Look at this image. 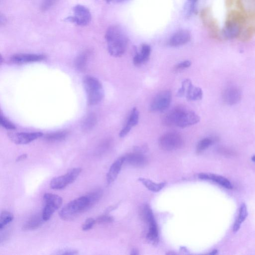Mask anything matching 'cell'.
<instances>
[{"instance_id":"obj_1","label":"cell","mask_w":255,"mask_h":255,"mask_svg":"<svg viewBox=\"0 0 255 255\" xmlns=\"http://www.w3.org/2000/svg\"><path fill=\"white\" fill-rule=\"evenodd\" d=\"M200 117L194 112L178 106L170 110L163 116V124L166 126L184 128L197 124Z\"/></svg>"},{"instance_id":"obj_2","label":"cell","mask_w":255,"mask_h":255,"mask_svg":"<svg viewBox=\"0 0 255 255\" xmlns=\"http://www.w3.org/2000/svg\"><path fill=\"white\" fill-rule=\"evenodd\" d=\"M105 38L108 50L114 57H120L125 52L128 39L123 29L118 25H114L107 29Z\"/></svg>"},{"instance_id":"obj_3","label":"cell","mask_w":255,"mask_h":255,"mask_svg":"<svg viewBox=\"0 0 255 255\" xmlns=\"http://www.w3.org/2000/svg\"><path fill=\"white\" fill-rule=\"evenodd\" d=\"M91 208L87 196H82L67 203L59 211V215L63 220L71 221Z\"/></svg>"},{"instance_id":"obj_4","label":"cell","mask_w":255,"mask_h":255,"mask_svg":"<svg viewBox=\"0 0 255 255\" xmlns=\"http://www.w3.org/2000/svg\"><path fill=\"white\" fill-rule=\"evenodd\" d=\"M83 85L89 105H96L102 100L104 96V89L98 79L87 75L83 78Z\"/></svg>"},{"instance_id":"obj_5","label":"cell","mask_w":255,"mask_h":255,"mask_svg":"<svg viewBox=\"0 0 255 255\" xmlns=\"http://www.w3.org/2000/svg\"><path fill=\"white\" fill-rule=\"evenodd\" d=\"M158 143L162 149L172 151L180 148L183 144V140L178 132L170 131L162 134L159 139Z\"/></svg>"},{"instance_id":"obj_6","label":"cell","mask_w":255,"mask_h":255,"mask_svg":"<svg viewBox=\"0 0 255 255\" xmlns=\"http://www.w3.org/2000/svg\"><path fill=\"white\" fill-rule=\"evenodd\" d=\"M82 171L80 167L73 168L65 174L53 178L50 182V187L52 189L61 190L74 182Z\"/></svg>"},{"instance_id":"obj_7","label":"cell","mask_w":255,"mask_h":255,"mask_svg":"<svg viewBox=\"0 0 255 255\" xmlns=\"http://www.w3.org/2000/svg\"><path fill=\"white\" fill-rule=\"evenodd\" d=\"M45 206L42 214L45 221H48L62 205L63 200L60 196L50 193H46L43 195Z\"/></svg>"},{"instance_id":"obj_8","label":"cell","mask_w":255,"mask_h":255,"mask_svg":"<svg viewBox=\"0 0 255 255\" xmlns=\"http://www.w3.org/2000/svg\"><path fill=\"white\" fill-rule=\"evenodd\" d=\"M172 100L170 90H164L158 93L152 99L149 110L152 112H163L167 110Z\"/></svg>"},{"instance_id":"obj_9","label":"cell","mask_w":255,"mask_h":255,"mask_svg":"<svg viewBox=\"0 0 255 255\" xmlns=\"http://www.w3.org/2000/svg\"><path fill=\"white\" fill-rule=\"evenodd\" d=\"M74 16L66 17L64 21L74 23L80 26L88 24L91 20L89 9L84 5L78 4L73 7Z\"/></svg>"},{"instance_id":"obj_10","label":"cell","mask_w":255,"mask_h":255,"mask_svg":"<svg viewBox=\"0 0 255 255\" xmlns=\"http://www.w3.org/2000/svg\"><path fill=\"white\" fill-rule=\"evenodd\" d=\"M232 14L229 17L223 28V35L226 38L232 39L240 35L242 30V19L240 16Z\"/></svg>"},{"instance_id":"obj_11","label":"cell","mask_w":255,"mask_h":255,"mask_svg":"<svg viewBox=\"0 0 255 255\" xmlns=\"http://www.w3.org/2000/svg\"><path fill=\"white\" fill-rule=\"evenodd\" d=\"M143 217L149 225L147 239L153 244L157 243L158 239V232L153 213L150 208H147L143 213Z\"/></svg>"},{"instance_id":"obj_12","label":"cell","mask_w":255,"mask_h":255,"mask_svg":"<svg viewBox=\"0 0 255 255\" xmlns=\"http://www.w3.org/2000/svg\"><path fill=\"white\" fill-rule=\"evenodd\" d=\"M42 135L43 133L41 132H12L8 135L11 141L17 144H27Z\"/></svg>"},{"instance_id":"obj_13","label":"cell","mask_w":255,"mask_h":255,"mask_svg":"<svg viewBox=\"0 0 255 255\" xmlns=\"http://www.w3.org/2000/svg\"><path fill=\"white\" fill-rule=\"evenodd\" d=\"M222 97L223 101L227 104L235 105L240 101L242 98V92L239 88L230 86L224 90Z\"/></svg>"},{"instance_id":"obj_14","label":"cell","mask_w":255,"mask_h":255,"mask_svg":"<svg viewBox=\"0 0 255 255\" xmlns=\"http://www.w3.org/2000/svg\"><path fill=\"white\" fill-rule=\"evenodd\" d=\"M183 83L185 85V95L188 100L197 101L202 99L203 93L200 88L194 86L189 79H185Z\"/></svg>"},{"instance_id":"obj_15","label":"cell","mask_w":255,"mask_h":255,"mask_svg":"<svg viewBox=\"0 0 255 255\" xmlns=\"http://www.w3.org/2000/svg\"><path fill=\"white\" fill-rule=\"evenodd\" d=\"M191 39V34L187 30H181L173 34L169 38L168 44L172 47H178L188 43Z\"/></svg>"},{"instance_id":"obj_16","label":"cell","mask_w":255,"mask_h":255,"mask_svg":"<svg viewBox=\"0 0 255 255\" xmlns=\"http://www.w3.org/2000/svg\"><path fill=\"white\" fill-rule=\"evenodd\" d=\"M139 116V112L137 108L136 107L133 108L128 119L126 124L119 133V136L121 137L126 136L130 131L131 128L138 124Z\"/></svg>"},{"instance_id":"obj_17","label":"cell","mask_w":255,"mask_h":255,"mask_svg":"<svg viewBox=\"0 0 255 255\" xmlns=\"http://www.w3.org/2000/svg\"><path fill=\"white\" fill-rule=\"evenodd\" d=\"M45 58V56L42 54H17L11 57V60L13 63L23 64L40 61Z\"/></svg>"},{"instance_id":"obj_18","label":"cell","mask_w":255,"mask_h":255,"mask_svg":"<svg viewBox=\"0 0 255 255\" xmlns=\"http://www.w3.org/2000/svg\"><path fill=\"white\" fill-rule=\"evenodd\" d=\"M125 162V157L118 158L111 166L107 174V181L108 184L113 182L117 178Z\"/></svg>"},{"instance_id":"obj_19","label":"cell","mask_w":255,"mask_h":255,"mask_svg":"<svg viewBox=\"0 0 255 255\" xmlns=\"http://www.w3.org/2000/svg\"><path fill=\"white\" fill-rule=\"evenodd\" d=\"M124 157L125 162L126 161L128 164L135 167L143 166L147 161L145 156L141 152L138 151L129 153Z\"/></svg>"},{"instance_id":"obj_20","label":"cell","mask_w":255,"mask_h":255,"mask_svg":"<svg viewBox=\"0 0 255 255\" xmlns=\"http://www.w3.org/2000/svg\"><path fill=\"white\" fill-rule=\"evenodd\" d=\"M199 177L201 179L212 180L227 189L233 188L231 182L225 177L220 175L202 173L199 174Z\"/></svg>"},{"instance_id":"obj_21","label":"cell","mask_w":255,"mask_h":255,"mask_svg":"<svg viewBox=\"0 0 255 255\" xmlns=\"http://www.w3.org/2000/svg\"><path fill=\"white\" fill-rule=\"evenodd\" d=\"M151 48L146 44H142L139 52H137L133 58V63L135 66H139L146 62L150 56Z\"/></svg>"},{"instance_id":"obj_22","label":"cell","mask_w":255,"mask_h":255,"mask_svg":"<svg viewBox=\"0 0 255 255\" xmlns=\"http://www.w3.org/2000/svg\"><path fill=\"white\" fill-rule=\"evenodd\" d=\"M45 222L42 217V214H37L32 216L23 225L22 229L23 231L33 230L39 228Z\"/></svg>"},{"instance_id":"obj_23","label":"cell","mask_w":255,"mask_h":255,"mask_svg":"<svg viewBox=\"0 0 255 255\" xmlns=\"http://www.w3.org/2000/svg\"><path fill=\"white\" fill-rule=\"evenodd\" d=\"M247 215V206L245 203H243L240 207L238 216L233 226V231L234 232H236L239 230L242 222L245 221Z\"/></svg>"},{"instance_id":"obj_24","label":"cell","mask_w":255,"mask_h":255,"mask_svg":"<svg viewBox=\"0 0 255 255\" xmlns=\"http://www.w3.org/2000/svg\"><path fill=\"white\" fill-rule=\"evenodd\" d=\"M138 180L140 181L148 190L153 192H158L162 189L166 184V183L165 182L157 183L144 178H139Z\"/></svg>"},{"instance_id":"obj_25","label":"cell","mask_w":255,"mask_h":255,"mask_svg":"<svg viewBox=\"0 0 255 255\" xmlns=\"http://www.w3.org/2000/svg\"><path fill=\"white\" fill-rule=\"evenodd\" d=\"M103 195L102 190L100 189H96L86 195L89 200L91 207H93L100 200Z\"/></svg>"},{"instance_id":"obj_26","label":"cell","mask_w":255,"mask_h":255,"mask_svg":"<svg viewBox=\"0 0 255 255\" xmlns=\"http://www.w3.org/2000/svg\"><path fill=\"white\" fill-rule=\"evenodd\" d=\"M198 0H187L184 7V13L186 17H190L196 12Z\"/></svg>"},{"instance_id":"obj_27","label":"cell","mask_w":255,"mask_h":255,"mask_svg":"<svg viewBox=\"0 0 255 255\" xmlns=\"http://www.w3.org/2000/svg\"><path fill=\"white\" fill-rule=\"evenodd\" d=\"M96 123V117L95 115L91 113L87 115L84 119L82 124V128L84 130H90L95 126Z\"/></svg>"},{"instance_id":"obj_28","label":"cell","mask_w":255,"mask_h":255,"mask_svg":"<svg viewBox=\"0 0 255 255\" xmlns=\"http://www.w3.org/2000/svg\"><path fill=\"white\" fill-rule=\"evenodd\" d=\"M13 219V215L7 211H2L1 213L0 218V230L1 231Z\"/></svg>"},{"instance_id":"obj_29","label":"cell","mask_w":255,"mask_h":255,"mask_svg":"<svg viewBox=\"0 0 255 255\" xmlns=\"http://www.w3.org/2000/svg\"><path fill=\"white\" fill-rule=\"evenodd\" d=\"M214 139L210 137H206L201 139L197 145V152L200 153L203 151L210 146L214 142Z\"/></svg>"},{"instance_id":"obj_30","label":"cell","mask_w":255,"mask_h":255,"mask_svg":"<svg viewBox=\"0 0 255 255\" xmlns=\"http://www.w3.org/2000/svg\"><path fill=\"white\" fill-rule=\"evenodd\" d=\"M66 136L64 131H59L46 135L45 139L48 141L55 142L64 139Z\"/></svg>"},{"instance_id":"obj_31","label":"cell","mask_w":255,"mask_h":255,"mask_svg":"<svg viewBox=\"0 0 255 255\" xmlns=\"http://www.w3.org/2000/svg\"><path fill=\"white\" fill-rule=\"evenodd\" d=\"M87 59V56L86 53H82L76 59L75 64L78 69L83 70L86 65Z\"/></svg>"},{"instance_id":"obj_32","label":"cell","mask_w":255,"mask_h":255,"mask_svg":"<svg viewBox=\"0 0 255 255\" xmlns=\"http://www.w3.org/2000/svg\"><path fill=\"white\" fill-rule=\"evenodd\" d=\"M0 123L1 126L6 129L12 130L16 128L15 125L2 115H0Z\"/></svg>"},{"instance_id":"obj_33","label":"cell","mask_w":255,"mask_h":255,"mask_svg":"<svg viewBox=\"0 0 255 255\" xmlns=\"http://www.w3.org/2000/svg\"><path fill=\"white\" fill-rule=\"evenodd\" d=\"M96 220L92 218H87L83 223L82 226L83 231H88L91 230L96 223Z\"/></svg>"},{"instance_id":"obj_34","label":"cell","mask_w":255,"mask_h":255,"mask_svg":"<svg viewBox=\"0 0 255 255\" xmlns=\"http://www.w3.org/2000/svg\"><path fill=\"white\" fill-rule=\"evenodd\" d=\"M191 65V62L189 60H185L182 61L176 65L174 67V70L175 71H180L185 69L189 67Z\"/></svg>"},{"instance_id":"obj_35","label":"cell","mask_w":255,"mask_h":255,"mask_svg":"<svg viewBox=\"0 0 255 255\" xmlns=\"http://www.w3.org/2000/svg\"><path fill=\"white\" fill-rule=\"evenodd\" d=\"M55 255H74L78 254V251L75 249H64L57 251Z\"/></svg>"},{"instance_id":"obj_36","label":"cell","mask_w":255,"mask_h":255,"mask_svg":"<svg viewBox=\"0 0 255 255\" xmlns=\"http://www.w3.org/2000/svg\"><path fill=\"white\" fill-rule=\"evenodd\" d=\"M114 219L112 217L104 215L99 216L96 220V222L99 224L109 223L113 221Z\"/></svg>"},{"instance_id":"obj_37","label":"cell","mask_w":255,"mask_h":255,"mask_svg":"<svg viewBox=\"0 0 255 255\" xmlns=\"http://www.w3.org/2000/svg\"><path fill=\"white\" fill-rule=\"evenodd\" d=\"M57 0H43L41 5L42 11H45L51 7Z\"/></svg>"},{"instance_id":"obj_38","label":"cell","mask_w":255,"mask_h":255,"mask_svg":"<svg viewBox=\"0 0 255 255\" xmlns=\"http://www.w3.org/2000/svg\"><path fill=\"white\" fill-rule=\"evenodd\" d=\"M26 157H27V154H21V155H19V156H18L16 159V161L17 162L21 161H22V160L25 159L26 158Z\"/></svg>"},{"instance_id":"obj_39","label":"cell","mask_w":255,"mask_h":255,"mask_svg":"<svg viewBox=\"0 0 255 255\" xmlns=\"http://www.w3.org/2000/svg\"><path fill=\"white\" fill-rule=\"evenodd\" d=\"M5 21H6L5 17L4 16H3L2 14H1L0 17V24H3L4 23H5Z\"/></svg>"},{"instance_id":"obj_40","label":"cell","mask_w":255,"mask_h":255,"mask_svg":"<svg viewBox=\"0 0 255 255\" xmlns=\"http://www.w3.org/2000/svg\"><path fill=\"white\" fill-rule=\"evenodd\" d=\"M105 0L108 3H110L111 2H122L126 0Z\"/></svg>"},{"instance_id":"obj_41","label":"cell","mask_w":255,"mask_h":255,"mask_svg":"<svg viewBox=\"0 0 255 255\" xmlns=\"http://www.w3.org/2000/svg\"><path fill=\"white\" fill-rule=\"evenodd\" d=\"M137 254H138L137 251L135 250H133L132 251V253H131V254H133V255H137Z\"/></svg>"},{"instance_id":"obj_42","label":"cell","mask_w":255,"mask_h":255,"mask_svg":"<svg viewBox=\"0 0 255 255\" xmlns=\"http://www.w3.org/2000/svg\"><path fill=\"white\" fill-rule=\"evenodd\" d=\"M217 251L216 250H214L212 252V253H211L210 254H212V255H214V254H216L217 253Z\"/></svg>"},{"instance_id":"obj_43","label":"cell","mask_w":255,"mask_h":255,"mask_svg":"<svg viewBox=\"0 0 255 255\" xmlns=\"http://www.w3.org/2000/svg\"><path fill=\"white\" fill-rule=\"evenodd\" d=\"M252 160L255 162V155L253 156L252 157Z\"/></svg>"}]
</instances>
